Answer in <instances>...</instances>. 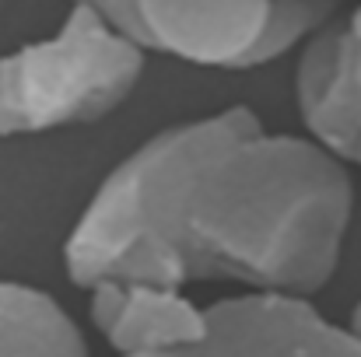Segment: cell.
I'll list each match as a JSON object with an SVG mask.
<instances>
[{"label": "cell", "instance_id": "obj_1", "mask_svg": "<svg viewBox=\"0 0 361 357\" xmlns=\"http://www.w3.org/2000/svg\"><path fill=\"white\" fill-rule=\"evenodd\" d=\"M351 218V165L305 133L263 130L249 109L186 172L172 245L190 284L319 294L337 277Z\"/></svg>", "mask_w": 361, "mask_h": 357}, {"label": "cell", "instance_id": "obj_2", "mask_svg": "<svg viewBox=\"0 0 361 357\" xmlns=\"http://www.w3.org/2000/svg\"><path fill=\"white\" fill-rule=\"evenodd\" d=\"M249 109L221 113L158 130L99 182L95 196L63 242V266L74 287L102 280H151L190 287L172 245V218L186 172L214 147Z\"/></svg>", "mask_w": 361, "mask_h": 357}, {"label": "cell", "instance_id": "obj_3", "mask_svg": "<svg viewBox=\"0 0 361 357\" xmlns=\"http://www.w3.org/2000/svg\"><path fill=\"white\" fill-rule=\"evenodd\" d=\"M144 56L109 14L71 4L53 35L0 56V137L106 119L133 95Z\"/></svg>", "mask_w": 361, "mask_h": 357}, {"label": "cell", "instance_id": "obj_4", "mask_svg": "<svg viewBox=\"0 0 361 357\" xmlns=\"http://www.w3.org/2000/svg\"><path fill=\"white\" fill-rule=\"evenodd\" d=\"M197 354L207 357H348L361 354L348 326L330 322L312 294L249 287L242 294L204 305V340Z\"/></svg>", "mask_w": 361, "mask_h": 357}, {"label": "cell", "instance_id": "obj_5", "mask_svg": "<svg viewBox=\"0 0 361 357\" xmlns=\"http://www.w3.org/2000/svg\"><path fill=\"white\" fill-rule=\"evenodd\" d=\"M270 0H126V32L147 49L239 70Z\"/></svg>", "mask_w": 361, "mask_h": 357}, {"label": "cell", "instance_id": "obj_6", "mask_svg": "<svg viewBox=\"0 0 361 357\" xmlns=\"http://www.w3.org/2000/svg\"><path fill=\"white\" fill-rule=\"evenodd\" d=\"M295 60V109L305 137L330 154L355 165L358 154V67H355V28L351 14H334L316 28Z\"/></svg>", "mask_w": 361, "mask_h": 357}, {"label": "cell", "instance_id": "obj_7", "mask_svg": "<svg viewBox=\"0 0 361 357\" xmlns=\"http://www.w3.org/2000/svg\"><path fill=\"white\" fill-rule=\"evenodd\" d=\"M88 315L120 354H197L204 340V305L186 287L151 280H102L88 287Z\"/></svg>", "mask_w": 361, "mask_h": 357}, {"label": "cell", "instance_id": "obj_8", "mask_svg": "<svg viewBox=\"0 0 361 357\" xmlns=\"http://www.w3.org/2000/svg\"><path fill=\"white\" fill-rule=\"evenodd\" d=\"M88 340L46 291L0 280V357H85Z\"/></svg>", "mask_w": 361, "mask_h": 357}, {"label": "cell", "instance_id": "obj_9", "mask_svg": "<svg viewBox=\"0 0 361 357\" xmlns=\"http://www.w3.org/2000/svg\"><path fill=\"white\" fill-rule=\"evenodd\" d=\"M337 7H341V0H270L267 18H263L252 46L245 49L239 70H256L274 60H284L316 28H323L337 14Z\"/></svg>", "mask_w": 361, "mask_h": 357}, {"label": "cell", "instance_id": "obj_10", "mask_svg": "<svg viewBox=\"0 0 361 357\" xmlns=\"http://www.w3.org/2000/svg\"><path fill=\"white\" fill-rule=\"evenodd\" d=\"M351 28H355V67H358V95H361V7L351 11ZM355 165L361 172V119H358V154H355Z\"/></svg>", "mask_w": 361, "mask_h": 357}, {"label": "cell", "instance_id": "obj_11", "mask_svg": "<svg viewBox=\"0 0 361 357\" xmlns=\"http://www.w3.org/2000/svg\"><path fill=\"white\" fill-rule=\"evenodd\" d=\"M348 333L355 337V344L361 347V301L351 308V315H348Z\"/></svg>", "mask_w": 361, "mask_h": 357}, {"label": "cell", "instance_id": "obj_12", "mask_svg": "<svg viewBox=\"0 0 361 357\" xmlns=\"http://www.w3.org/2000/svg\"><path fill=\"white\" fill-rule=\"evenodd\" d=\"M71 4H92V7H99L102 14L113 18V0H71Z\"/></svg>", "mask_w": 361, "mask_h": 357}, {"label": "cell", "instance_id": "obj_13", "mask_svg": "<svg viewBox=\"0 0 361 357\" xmlns=\"http://www.w3.org/2000/svg\"><path fill=\"white\" fill-rule=\"evenodd\" d=\"M4 7H7V0H0V11H4Z\"/></svg>", "mask_w": 361, "mask_h": 357}]
</instances>
